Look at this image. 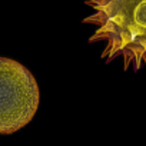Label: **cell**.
Segmentation results:
<instances>
[{"mask_svg": "<svg viewBox=\"0 0 146 146\" xmlns=\"http://www.w3.org/2000/svg\"><path fill=\"white\" fill-rule=\"evenodd\" d=\"M90 13L82 23L92 26L88 42L102 44L100 59L122 62L123 70H146V0H85Z\"/></svg>", "mask_w": 146, "mask_h": 146, "instance_id": "obj_1", "label": "cell"}, {"mask_svg": "<svg viewBox=\"0 0 146 146\" xmlns=\"http://www.w3.org/2000/svg\"><path fill=\"white\" fill-rule=\"evenodd\" d=\"M39 86L22 63L0 57V133L10 135L25 127L39 108Z\"/></svg>", "mask_w": 146, "mask_h": 146, "instance_id": "obj_2", "label": "cell"}]
</instances>
